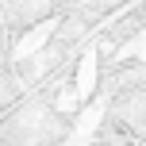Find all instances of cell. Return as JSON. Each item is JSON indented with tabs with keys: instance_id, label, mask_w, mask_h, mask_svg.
<instances>
[{
	"instance_id": "6da1fadb",
	"label": "cell",
	"mask_w": 146,
	"mask_h": 146,
	"mask_svg": "<svg viewBox=\"0 0 146 146\" xmlns=\"http://www.w3.org/2000/svg\"><path fill=\"white\" fill-rule=\"evenodd\" d=\"M139 31H142V8H139V4L127 8V15H115V19L104 15V19H100V38H104V46H115V50L127 42V38H139Z\"/></svg>"
}]
</instances>
